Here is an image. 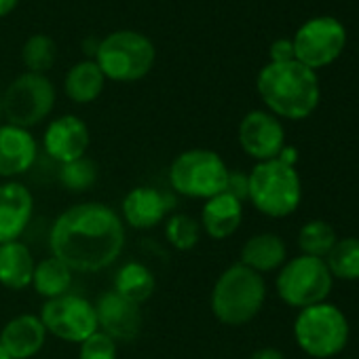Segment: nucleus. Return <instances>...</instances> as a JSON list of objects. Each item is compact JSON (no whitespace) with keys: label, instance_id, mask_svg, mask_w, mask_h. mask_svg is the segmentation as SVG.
Masks as SVG:
<instances>
[{"label":"nucleus","instance_id":"obj_1","mask_svg":"<svg viewBox=\"0 0 359 359\" xmlns=\"http://www.w3.org/2000/svg\"><path fill=\"white\" fill-rule=\"evenodd\" d=\"M51 252L70 271L97 273L125 248V224L104 203H79L57 216L49 235Z\"/></svg>","mask_w":359,"mask_h":359},{"label":"nucleus","instance_id":"obj_2","mask_svg":"<svg viewBox=\"0 0 359 359\" xmlns=\"http://www.w3.org/2000/svg\"><path fill=\"white\" fill-rule=\"evenodd\" d=\"M256 87L271 114L290 121H302L311 116L321 97L315 70L296 60L285 64H266L258 74Z\"/></svg>","mask_w":359,"mask_h":359},{"label":"nucleus","instance_id":"obj_3","mask_svg":"<svg viewBox=\"0 0 359 359\" xmlns=\"http://www.w3.org/2000/svg\"><path fill=\"white\" fill-rule=\"evenodd\" d=\"M266 300V283L260 273L243 266L241 262L229 266L214 283L212 313L231 327L250 323Z\"/></svg>","mask_w":359,"mask_h":359},{"label":"nucleus","instance_id":"obj_4","mask_svg":"<svg viewBox=\"0 0 359 359\" xmlns=\"http://www.w3.org/2000/svg\"><path fill=\"white\" fill-rule=\"evenodd\" d=\"M248 177V199L260 214L269 218H285L298 210L302 201V182L296 167L271 158L256 163Z\"/></svg>","mask_w":359,"mask_h":359},{"label":"nucleus","instance_id":"obj_5","mask_svg":"<svg viewBox=\"0 0 359 359\" xmlns=\"http://www.w3.org/2000/svg\"><path fill=\"white\" fill-rule=\"evenodd\" d=\"M93 57L106 79L116 83H133L152 70L156 51L148 36L131 30H118L97 43Z\"/></svg>","mask_w":359,"mask_h":359},{"label":"nucleus","instance_id":"obj_6","mask_svg":"<svg viewBox=\"0 0 359 359\" xmlns=\"http://www.w3.org/2000/svg\"><path fill=\"white\" fill-rule=\"evenodd\" d=\"M229 167L222 156L208 148L180 152L169 167V182L177 195L191 199H212L226 189Z\"/></svg>","mask_w":359,"mask_h":359},{"label":"nucleus","instance_id":"obj_7","mask_svg":"<svg viewBox=\"0 0 359 359\" xmlns=\"http://www.w3.org/2000/svg\"><path fill=\"white\" fill-rule=\"evenodd\" d=\"M294 338L311 357H336L348 342V321L336 304L319 302L300 309L294 321Z\"/></svg>","mask_w":359,"mask_h":359},{"label":"nucleus","instance_id":"obj_8","mask_svg":"<svg viewBox=\"0 0 359 359\" xmlns=\"http://www.w3.org/2000/svg\"><path fill=\"white\" fill-rule=\"evenodd\" d=\"M334 277L321 258L313 256H296L281 266L277 275V294L279 298L296 309H306L325 298L332 292Z\"/></svg>","mask_w":359,"mask_h":359},{"label":"nucleus","instance_id":"obj_9","mask_svg":"<svg viewBox=\"0 0 359 359\" xmlns=\"http://www.w3.org/2000/svg\"><path fill=\"white\" fill-rule=\"evenodd\" d=\"M55 106V87L45 74H20L3 95V116L9 125L30 129L43 123Z\"/></svg>","mask_w":359,"mask_h":359},{"label":"nucleus","instance_id":"obj_10","mask_svg":"<svg viewBox=\"0 0 359 359\" xmlns=\"http://www.w3.org/2000/svg\"><path fill=\"white\" fill-rule=\"evenodd\" d=\"M294 57L302 66L317 70L336 62L346 45V30L334 18H315L302 24L294 36Z\"/></svg>","mask_w":359,"mask_h":359},{"label":"nucleus","instance_id":"obj_11","mask_svg":"<svg viewBox=\"0 0 359 359\" xmlns=\"http://www.w3.org/2000/svg\"><path fill=\"white\" fill-rule=\"evenodd\" d=\"M39 317L47 334H53L66 342L81 344L85 338L97 332L95 306L79 294H64L60 298L47 300Z\"/></svg>","mask_w":359,"mask_h":359},{"label":"nucleus","instance_id":"obj_12","mask_svg":"<svg viewBox=\"0 0 359 359\" xmlns=\"http://www.w3.org/2000/svg\"><path fill=\"white\" fill-rule=\"evenodd\" d=\"M239 144L258 163L277 158L285 146V129L281 121L264 110L248 112L239 123Z\"/></svg>","mask_w":359,"mask_h":359},{"label":"nucleus","instance_id":"obj_13","mask_svg":"<svg viewBox=\"0 0 359 359\" xmlns=\"http://www.w3.org/2000/svg\"><path fill=\"white\" fill-rule=\"evenodd\" d=\"M89 142H91V135H89L87 123L74 114H64L51 121L43 135L45 152L60 165L85 156Z\"/></svg>","mask_w":359,"mask_h":359},{"label":"nucleus","instance_id":"obj_14","mask_svg":"<svg viewBox=\"0 0 359 359\" xmlns=\"http://www.w3.org/2000/svg\"><path fill=\"white\" fill-rule=\"evenodd\" d=\"M95 306L97 330L108 334L112 340H133L142 330V311L140 304L125 300L114 290L104 292Z\"/></svg>","mask_w":359,"mask_h":359},{"label":"nucleus","instance_id":"obj_15","mask_svg":"<svg viewBox=\"0 0 359 359\" xmlns=\"http://www.w3.org/2000/svg\"><path fill=\"white\" fill-rule=\"evenodd\" d=\"M34 214V197L22 182L0 184V245L20 241Z\"/></svg>","mask_w":359,"mask_h":359},{"label":"nucleus","instance_id":"obj_16","mask_svg":"<svg viewBox=\"0 0 359 359\" xmlns=\"http://www.w3.org/2000/svg\"><path fill=\"white\" fill-rule=\"evenodd\" d=\"M171 208H173V199L169 195L152 187H137L125 195L121 212H123V220L131 229L148 231L161 224Z\"/></svg>","mask_w":359,"mask_h":359},{"label":"nucleus","instance_id":"obj_17","mask_svg":"<svg viewBox=\"0 0 359 359\" xmlns=\"http://www.w3.org/2000/svg\"><path fill=\"white\" fill-rule=\"evenodd\" d=\"M39 154L34 135L15 125H0V177H15L26 173Z\"/></svg>","mask_w":359,"mask_h":359},{"label":"nucleus","instance_id":"obj_18","mask_svg":"<svg viewBox=\"0 0 359 359\" xmlns=\"http://www.w3.org/2000/svg\"><path fill=\"white\" fill-rule=\"evenodd\" d=\"M47 340V330L41 317L24 313L7 321L0 330V346L11 359H30L34 357Z\"/></svg>","mask_w":359,"mask_h":359},{"label":"nucleus","instance_id":"obj_19","mask_svg":"<svg viewBox=\"0 0 359 359\" xmlns=\"http://www.w3.org/2000/svg\"><path fill=\"white\" fill-rule=\"evenodd\" d=\"M241 218H243V203L226 193H220L205 201L199 224L208 237L222 241L237 233V229L241 226Z\"/></svg>","mask_w":359,"mask_h":359},{"label":"nucleus","instance_id":"obj_20","mask_svg":"<svg viewBox=\"0 0 359 359\" xmlns=\"http://www.w3.org/2000/svg\"><path fill=\"white\" fill-rule=\"evenodd\" d=\"M34 256L22 241H11L0 245V285L22 292L32 285L34 277Z\"/></svg>","mask_w":359,"mask_h":359},{"label":"nucleus","instance_id":"obj_21","mask_svg":"<svg viewBox=\"0 0 359 359\" xmlns=\"http://www.w3.org/2000/svg\"><path fill=\"white\" fill-rule=\"evenodd\" d=\"M285 243L279 235L260 233L250 237L241 248V264L256 271V273H271L285 264Z\"/></svg>","mask_w":359,"mask_h":359},{"label":"nucleus","instance_id":"obj_22","mask_svg":"<svg viewBox=\"0 0 359 359\" xmlns=\"http://www.w3.org/2000/svg\"><path fill=\"white\" fill-rule=\"evenodd\" d=\"M104 83L106 76L102 74L100 66L93 60H85L68 70L64 79V91L74 104H91L102 95Z\"/></svg>","mask_w":359,"mask_h":359},{"label":"nucleus","instance_id":"obj_23","mask_svg":"<svg viewBox=\"0 0 359 359\" xmlns=\"http://www.w3.org/2000/svg\"><path fill=\"white\" fill-rule=\"evenodd\" d=\"M156 287V279L152 271L142 262H127L114 275V292L129 302L142 304L146 302Z\"/></svg>","mask_w":359,"mask_h":359},{"label":"nucleus","instance_id":"obj_24","mask_svg":"<svg viewBox=\"0 0 359 359\" xmlns=\"http://www.w3.org/2000/svg\"><path fill=\"white\" fill-rule=\"evenodd\" d=\"M32 285H34L36 294H41L47 300L60 298V296L68 294V290L72 285V271L55 256L45 258L34 269Z\"/></svg>","mask_w":359,"mask_h":359},{"label":"nucleus","instance_id":"obj_25","mask_svg":"<svg viewBox=\"0 0 359 359\" xmlns=\"http://www.w3.org/2000/svg\"><path fill=\"white\" fill-rule=\"evenodd\" d=\"M323 260L332 277L344 279V281H357L359 279V237L338 239Z\"/></svg>","mask_w":359,"mask_h":359},{"label":"nucleus","instance_id":"obj_26","mask_svg":"<svg viewBox=\"0 0 359 359\" xmlns=\"http://www.w3.org/2000/svg\"><path fill=\"white\" fill-rule=\"evenodd\" d=\"M336 241L338 239H336L334 229L323 220H311L298 231V248L302 256H313V258L323 260Z\"/></svg>","mask_w":359,"mask_h":359},{"label":"nucleus","instance_id":"obj_27","mask_svg":"<svg viewBox=\"0 0 359 359\" xmlns=\"http://www.w3.org/2000/svg\"><path fill=\"white\" fill-rule=\"evenodd\" d=\"M55 57H57L55 41L47 34H34L24 43L22 62L28 68V72H34V74L49 72L55 64Z\"/></svg>","mask_w":359,"mask_h":359},{"label":"nucleus","instance_id":"obj_28","mask_svg":"<svg viewBox=\"0 0 359 359\" xmlns=\"http://www.w3.org/2000/svg\"><path fill=\"white\" fill-rule=\"evenodd\" d=\"M165 237L169 245H173L180 252L193 250L201 239V224L187 214H173L165 218Z\"/></svg>","mask_w":359,"mask_h":359},{"label":"nucleus","instance_id":"obj_29","mask_svg":"<svg viewBox=\"0 0 359 359\" xmlns=\"http://www.w3.org/2000/svg\"><path fill=\"white\" fill-rule=\"evenodd\" d=\"M95 180H97V165L87 156L60 165V182L70 193L89 191L95 184Z\"/></svg>","mask_w":359,"mask_h":359},{"label":"nucleus","instance_id":"obj_30","mask_svg":"<svg viewBox=\"0 0 359 359\" xmlns=\"http://www.w3.org/2000/svg\"><path fill=\"white\" fill-rule=\"evenodd\" d=\"M116 340L97 330L81 342L79 359H116Z\"/></svg>","mask_w":359,"mask_h":359},{"label":"nucleus","instance_id":"obj_31","mask_svg":"<svg viewBox=\"0 0 359 359\" xmlns=\"http://www.w3.org/2000/svg\"><path fill=\"white\" fill-rule=\"evenodd\" d=\"M248 191H250V177H248V173H243V171H229V180H226L224 193L243 203L248 199Z\"/></svg>","mask_w":359,"mask_h":359},{"label":"nucleus","instance_id":"obj_32","mask_svg":"<svg viewBox=\"0 0 359 359\" xmlns=\"http://www.w3.org/2000/svg\"><path fill=\"white\" fill-rule=\"evenodd\" d=\"M294 43L287 39H279L271 45V62L273 64H285V62H294Z\"/></svg>","mask_w":359,"mask_h":359},{"label":"nucleus","instance_id":"obj_33","mask_svg":"<svg viewBox=\"0 0 359 359\" xmlns=\"http://www.w3.org/2000/svg\"><path fill=\"white\" fill-rule=\"evenodd\" d=\"M250 359H285V357H283L281 351H277V348H273V346H264V348L254 351Z\"/></svg>","mask_w":359,"mask_h":359},{"label":"nucleus","instance_id":"obj_34","mask_svg":"<svg viewBox=\"0 0 359 359\" xmlns=\"http://www.w3.org/2000/svg\"><path fill=\"white\" fill-rule=\"evenodd\" d=\"M277 158L294 167V163L298 161V152H296V148H292V146H283V150L279 152V156H277Z\"/></svg>","mask_w":359,"mask_h":359},{"label":"nucleus","instance_id":"obj_35","mask_svg":"<svg viewBox=\"0 0 359 359\" xmlns=\"http://www.w3.org/2000/svg\"><path fill=\"white\" fill-rule=\"evenodd\" d=\"M20 0H0V18H7L11 11H15Z\"/></svg>","mask_w":359,"mask_h":359},{"label":"nucleus","instance_id":"obj_36","mask_svg":"<svg viewBox=\"0 0 359 359\" xmlns=\"http://www.w3.org/2000/svg\"><path fill=\"white\" fill-rule=\"evenodd\" d=\"M0 359H11V357L5 353V348H3V346H0Z\"/></svg>","mask_w":359,"mask_h":359},{"label":"nucleus","instance_id":"obj_37","mask_svg":"<svg viewBox=\"0 0 359 359\" xmlns=\"http://www.w3.org/2000/svg\"><path fill=\"white\" fill-rule=\"evenodd\" d=\"M0 121H3V97H0Z\"/></svg>","mask_w":359,"mask_h":359}]
</instances>
